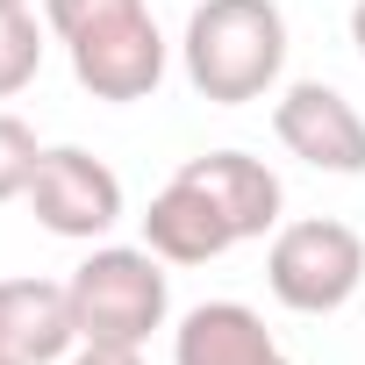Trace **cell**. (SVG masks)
<instances>
[{
    "mask_svg": "<svg viewBox=\"0 0 365 365\" xmlns=\"http://www.w3.org/2000/svg\"><path fill=\"white\" fill-rule=\"evenodd\" d=\"M0 8H29V0H0Z\"/></svg>",
    "mask_w": 365,
    "mask_h": 365,
    "instance_id": "16",
    "label": "cell"
},
{
    "mask_svg": "<svg viewBox=\"0 0 365 365\" xmlns=\"http://www.w3.org/2000/svg\"><path fill=\"white\" fill-rule=\"evenodd\" d=\"M43 165V143L22 115H0V201H22L29 194V179Z\"/></svg>",
    "mask_w": 365,
    "mask_h": 365,
    "instance_id": "12",
    "label": "cell"
},
{
    "mask_svg": "<svg viewBox=\"0 0 365 365\" xmlns=\"http://www.w3.org/2000/svg\"><path fill=\"white\" fill-rule=\"evenodd\" d=\"M272 129H279V143H287L301 165H315V172H344V179L365 172V115H358L336 86H322V79L287 86L279 108H272Z\"/></svg>",
    "mask_w": 365,
    "mask_h": 365,
    "instance_id": "6",
    "label": "cell"
},
{
    "mask_svg": "<svg viewBox=\"0 0 365 365\" xmlns=\"http://www.w3.org/2000/svg\"><path fill=\"white\" fill-rule=\"evenodd\" d=\"M0 365H15V358H0Z\"/></svg>",
    "mask_w": 365,
    "mask_h": 365,
    "instance_id": "17",
    "label": "cell"
},
{
    "mask_svg": "<svg viewBox=\"0 0 365 365\" xmlns=\"http://www.w3.org/2000/svg\"><path fill=\"white\" fill-rule=\"evenodd\" d=\"M72 365H143V358H136V351H115V344H86Z\"/></svg>",
    "mask_w": 365,
    "mask_h": 365,
    "instance_id": "14",
    "label": "cell"
},
{
    "mask_svg": "<svg viewBox=\"0 0 365 365\" xmlns=\"http://www.w3.org/2000/svg\"><path fill=\"white\" fill-rule=\"evenodd\" d=\"M172 365H294L265 315L244 308V301H201L187 308V322L172 329Z\"/></svg>",
    "mask_w": 365,
    "mask_h": 365,
    "instance_id": "8",
    "label": "cell"
},
{
    "mask_svg": "<svg viewBox=\"0 0 365 365\" xmlns=\"http://www.w3.org/2000/svg\"><path fill=\"white\" fill-rule=\"evenodd\" d=\"M143 0H43V29L58 36V43H72V36H86V29H101V22H122V15H136Z\"/></svg>",
    "mask_w": 365,
    "mask_h": 365,
    "instance_id": "13",
    "label": "cell"
},
{
    "mask_svg": "<svg viewBox=\"0 0 365 365\" xmlns=\"http://www.w3.org/2000/svg\"><path fill=\"white\" fill-rule=\"evenodd\" d=\"M65 51H72V79L93 101H150L158 79H165V36H158L150 8H136L122 22H101V29L72 36Z\"/></svg>",
    "mask_w": 365,
    "mask_h": 365,
    "instance_id": "5",
    "label": "cell"
},
{
    "mask_svg": "<svg viewBox=\"0 0 365 365\" xmlns=\"http://www.w3.org/2000/svg\"><path fill=\"white\" fill-rule=\"evenodd\" d=\"M351 43H358V58H365V0L351 8Z\"/></svg>",
    "mask_w": 365,
    "mask_h": 365,
    "instance_id": "15",
    "label": "cell"
},
{
    "mask_svg": "<svg viewBox=\"0 0 365 365\" xmlns=\"http://www.w3.org/2000/svg\"><path fill=\"white\" fill-rule=\"evenodd\" d=\"M179 51H187V79L201 101L244 108L287 65V15L279 0H201Z\"/></svg>",
    "mask_w": 365,
    "mask_h": 365,
    "instance_id": "1",
    "label": "cell"
},
{
    "mask_svg": "<svg viewBox=\"0 0 365 365\" xmlns=\"http://www.w3.org/2000/svg\"><path fill=\"white\" fill-rule=\"evenodd\" d=\"M36 65H43V29H36V15H29V8H0V101L22 93V86L36 79Z\"/></svg>",
    "mask_w": 365,
    "mask_h": 365,
    "instance_id": "11",
    "label": "cell"
},
{
    "mask_svg": "<svg viewBox=\"0 0 365 365\" xmlns=\"http://www.w3.org/2000/svg\"><path fill=\"white\" fill-rule=\"evenodd\" d=\"M29 208H36V222H43L51 237L93 244V237H108V230L122 222V179H115L93 150L58 143V150H43V165H36V179H29Z\"/></svg>",
    "mask_w": 365,
    "mask_h": 365,
    "instance_id": "4",
    "label": "cell"
},
{
    "mask_svg": "<svg viewBox=\"0 0 365 365\" xmlns=\"http://www.w3.org/2000/svg\"><path fill=\"white\" fill-rule=\"evenodd\" d=\"M265 287H272V301L294 308V315H336V308L365 287V237H358L351 222H329V215L287 222V230H272Z\"/></svg>",
    "mask_w": 365,
    "mask_h": 365,
    "instance_id": "3",
    "label": "cell"
},
{
    "mask_svg": "<svg viewBox=\"0 0 365 365\" xmlns=\"http://www.w3.org/2000/svg\"><path fill=\"white\" fill-rule=\"evenodd\" d=\"M72 344H79L72 287H58V279H0V358L58 365Z\"/></svg>",
    "mask_w": 365,
    "mask_h": 365,
    "instance_id": "7",
    "label": "cell"
},
{
    "mask_svg": "<svg viewBox=\"0 0 365 365\" xmlns=\"http://www.w3.org/2000/svg\"><path fill=\"white\" fill-rule=\"evenodd\" d=\"M237 244V230H230V215L194 187V179H179L172 172V187L150 201V215H143V251H158L165 265H208V258H222Z\"/></svg>",
    "mask_w": 365,
    "mask_h": 365,
    "instance_id": "10",
    "label": "cell"
},
{
    "mask_svg": "<svg viewBox=\"0 0 365 365\" xmlns=\"http://www.w3.org/2000/svg\"><path fill=\"white\" fill-rule=\"evenodd\" d=\"M165 258L158 251H129V244H108L93 251L65 287H72V322H79V344H115V351H143L150 329H165V308H172V287L158 272Z\"/></svg>",
    "mask_w": 365,
    "mask_h": 365,
    "instance_id": "2",
    "label": "cell"
},
{
    "mask_svg": "<svg viewBox=\"0 0 365 365\" xmlns=\"http://www.w3.org/2000/svg\"><path fill=\"white\" fill-rule=\"evenodd\" d=\"M179 179H194V187L230 215L237 244L279 230V201H287V194H279V172H272V165H258V158H244V150H208V158H187V165H179Z\"/></svg>",
    "mask_w": 365,
    "mask_h": 365,
    "instance_id": "9",
    "label": "cell"
}]
</instances>
